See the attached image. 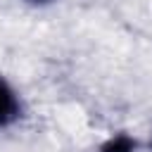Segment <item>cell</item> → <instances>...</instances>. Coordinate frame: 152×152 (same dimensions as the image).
Masks as SVG:
<instances>
[{"label":"cell","instance_id":"obj_2","mask_svg":"<svg viewBox=\"0 0 152 152\" xmlns=\"http://www.w3.org/2000/svg\"><path fill=\"white\" fill-rule=\"evenodd\" d=\"M100 152H135V140L121 133V135L109 138V140L100 147Z\"/></svg>","mask_w":152,"mask_h":152},{"label":"cell","instance_id":"obj_3","mask_svg":"<svg viewBox=\"0 0 152 152\" xmlns=\"http://www.w3.org/2000/svg\"><path fill=\"white\" fill-rule=\"evenodd\" d=\"M31 2H50V0H31Z\"/></svg>","mask_w":152,"mask_h":152},{"label":"cell","instance_id":"obj_1","mask_svg":"<svg viewBox=\"0 0 152 152\" xmlns=\"http://www.w3.org/2000/svg\"><path fill=\"white\" fill-rule=\"evenodd\" d=\"M19 112H21V104H19L14 88L5 78H0V126L14 124L19 119Z\"/></svg>","mask_w":152,"mask_h":152}]
</instances>
